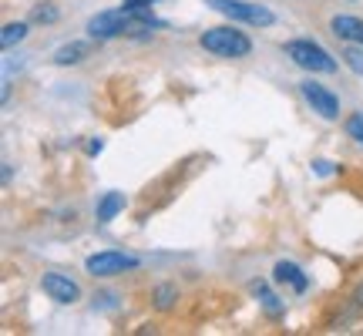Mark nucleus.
I'll return each mask as SVG.
<instances>
[{"label": "nucleus", "mask_w": 363, "mask_h": 336, "mask_svg": "<svg viewBox=\"0 0 363 336\" xmlns=\"http://www.w3.org/2000/svg\"><path fill=\"white\" fill-rule=\"evenodd\" d=\"M199 44H202V51L216 54V57H249L252 54V40L235 27H212L199 38Z\"/></svg>", "instance_id": "obj_1"}, {"label": "nucleus", "mask_w": 363, "mask_h": 336, "mask_svg": "<svg viewBox=\"0 0 363 336\" xmlns=\"http://www.w3.org/2000/svg\"><path fill=\"white\" fill-rule=\"evenodd\" d=\"M283 51H286V57L296 67H303V71H313V74H333V71H337V57L326 51V47H320V44H313V40H306V38L289 40Z\"/></svg>", "instance_id": "obj_2"}, {"label": "nucleus", "mask_w": 363, "mask_h": 336, "mask_svg": "<svg viewBox=\"0 0 363 336\" xmlns=\"http://www.w3.org/2000/svg\"><path fill=\"white\" fill-rule=\"evenodd\" d=\"M212 11L225 13V17H233V21H242V24H252V27H269L276 17L272 11L259 7V4H246V0H206Z\"/></svg>", "instance_id": "obj_3"}, {"label": "nucleus", "mask_w": 363, "mask_h": 336, "mask_svg": "<svg viewBox=\"0 0 363 336\" xmlns=\"http://www.w3.org/2000/svg\"><path fill=\"white\" fill-rule=\"evenodd\" d=\"M84 269H88L94 279H111V276H121V272H128V269H138V259L128 256V252L108 249V252H94V256H88Z\"/></svg>", "instance_id": "obj_4"}, {"label": "nucleus", "mask_w": 363, "mask_h": 336, "mask_svg": "<svg viewBox=\"0 0 363 336\" xmlns=\"http://www.w3.org/2000/svg\"><path fill=\"white\" fill-rule=\"evenodd\" d=\"M128 21H131V11H128V7L101 11V13H94V17L88 21V34H91L94 40L125 38V30H128Z\"/></svg>", "instance_id": "obj_5"}, {"label": "nucleus", "mask_w": 363, "mask_h": 336, "mask_svg": "<svg viewBox=\"0 0 363 336\" xmlns=\"http://www.w3.org/2000/svg\"><path fill=\"white\" fill-rule=\"evenodd\" d=\"M299 94H303L306 104H310L320 118H326V121H333V118L340 115L337 94H333V91H326L323 84H316V81H303V84H299Z\"/></svg>", "instance_id": "obj_6"}, {"label": "nucleus", "mask_w": 363, "mask_h": 336, "mask_svg": "<svg viewBox=\"0 0 363 336\" xmlns=\"http://www.w3.org/2000/svg\"><path fill=\"white\" fill-rule=\"evenodd\" d=\"M40 289L51 299H57V303H78L81 299V286L65 272H44L40 276Z\"/></svg>", "instance_id": "obj_7"}, {"label": "nucleus", "mask_w": 363, "mask_h": 336, "mask_svg": "<svg viewBox=\"0 0 363 336\" xmlns=\"http://www.w3.org/2000/svg\"><path fill=\"white\" fill-rule=\"evenodd\" d=\"M272 279H276V283H289V286H293V293H306V289H310V279H306V272L299 269L296 262H286V259H279V262H276V269H272Z\"/></svg>", "instance_id": "obj_8"}, {"label": "nucleus", "mask_w": 363, "mask_h": 336, "mask_svg": "<svg viewBox=\"0 0 363 336\" xmlns=\"http://www.w3.org/2000/svg\"><path fill=\"white\" fill-rule=\"evenodd\" d=\"M330 30H333V38H340V40L363 44V21L360 17H333V21H330Z\"/></svg>", "instance_id": "obj_9"}, {"label": "nucleus", "mask_w": 363, "mask_h": 336, "mask_svg": "<svg viewBox=\"0 0 363 336\" xmlns=\"http://www.w3.org/2000/svg\"><path fill=\"white\" fill-rule=\"evenodd\" d=\"M88 54H91V44H84V40H71V44H65V47L54 51V65H61V67L81 65Z\"/></svg>", "instance_id": "obj_10"}, {"label": "nucleus", "mask_w": 363, "mask_h": 336, "mask_svg": "<svg viewBox=\"0 0 363 336\" xmlns=\"http://www.w3.org/2000/svg\"><path fill=\"white\" fill-rule=\"evenodd\" d=\"M121 208H125V192H104V198L98 202V212H94V215H98V222H111Z\"/></svg>", "instance_id": "obj_11"}, {"label": "nucleus", "mask_w": 363, "mask_h": 336, "mask_svg": "<svg viewBox=\"0 0 363 336\" xmlns=\"http://www.w3.org/2000/svg\"><path fill=\"white\" fill-rule=\"evenodd\" d=\"M27 38V24L24 21H17V24H4V34H0V44L11 51L13 44H21V40Z\"/></svg>", "instance_id": "obj_12"}, {"label": "nucleus", "mask_w": 363, "mask_h": 336, "mask_svg": "<svg viewBox=\"0 0 363 336\" xmlns=\"http://www.w3.org/2000/svg\"><path fill=\"white\" fill-rule=\"evenodd\" d=\"M252 289H256V296H259V303L266 306V313H269V316H283V303L272 296L266 286H262V283H252Z\"/></svg>", "instance_id": "obj_13"}, {"label": "nucleus", "mask_w": 363, "mask_h": 336, "mask_svg": "<svg viewBox=\"0 0 363 336\" xmlns=\"http://www.w3.org/2000/svg\"><path fill=\"white\" fill-rule=\"evenodd\" d=\"M175 296H179V293H175V286H158L155 289V306L158 310H172V306H175Z\"/></svg>", "instance_id": "obj_14"}, {"label": "nucleus", "mask_w": 363, "mask_h": 336, "mask_svg": "<svg viewBox=\"0 0 363 336\" xmlns=\"http://www.w3.org/2000/svg\"><path fill=\"white\" fill-rule=\"evenodd\" d=\"M343 65L350 67L353 74H363V44L360 47H347V51H343Z\"/></svg>", "instance_id": "obj_15"}, {"label": "nucleus", "mask_w": 363, "mask_h": 336, "mask_svg": "<svg viewBox=\"0 0 363 336\" xmlns=\"http://www.w3.org/2000/svg\"><path fill=\"white\" fill-rule=\"evenodd\" d=\"M347 135H350L353 142L363 145V111H357V115L347 118Z\"/></svg>", "instance_id": "obj_16"}, {"label": "nucleus", "mask_w": 363, "mask_h": 336, "mask_svg": "<svg viewBox=\"0 0 363 336\" xmlns=\"http://www.w3.org/2000/svg\"><path fill=\"white\" fill-rule=\"evenodd\" d=\"M38 24H54L61 13H57V7H51V4H44V7H34V13H30Z\"/></svg>", "instance_id": "obj_17"}, {"label": "nucleus", "mask_w": 363, "mask_h": 336, "mask_svg": "<svg viewBox=\"0 0 363 336\" xmlns=\"http://www.w3.org/2000/svg\"><path fill=\"white\" fill-rule=\"evenodd\" d=\"M101 148H104V142H101V138H91V142L84 145V152H88L91 158H94V155H101Z\"/></svg>", "instance_id": "obj_18"}, {"label": "nucleus", "mask_w": 363, "mask_h": 336, "mask_svg": "<svg viewBox=\"0 0 363 336\" xmlns=\"http://www.w3.org/2000/svg\"><path fill=\"white\" fill-rule=\"evenodd\" d=\"M316 175H330V172H333V165H330V162H316Z\"/></svg>", "instance_id": "obj_19"}, {"label": "nucleus", "mask_w": 363, "mask_h": 336, "mask_svg": "<svg viewBox=\"0 0 363 336\" xmlns=\"http://www.w3.org/2000/svg\"><path fill=\"white\" fill-rule=\"evenodd\" d=\"M152 4H158V0H152Z\"/></svg>", "instance_id": "obj_20"}]
</instances>
